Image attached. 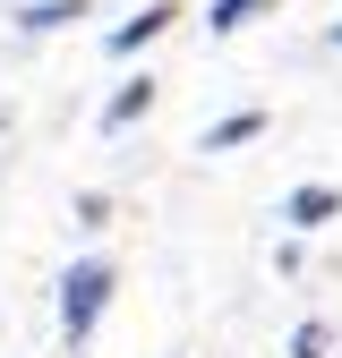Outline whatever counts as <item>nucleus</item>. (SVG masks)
Listing matches in <instances>:
<instances>
[{
	"label": "nucleus",
	"mask_w": 342,
	"mask_h": 358,
	"mask_svg": "<svg viewBox=\"0 0 342 358\" xmlns=\"http://www.w3.org/2000/svg\"><path fill=\"white\" fill-rule=\"evenodd\" d=\"M111 282H120V273H111L103 256H77L69 273H60V333H69V341H86V333L103 324V307H111Z\"/></svg>",
	"instance_id": "1"
},
{
	"label": "nucleus",
	"mask_w": 342,
	"mask_h": 358,
	"mask_svg": "<svg viewBox=\"0 0 342 358\" xmlns=\"http://www.w3.org/2000/svg\"><path fill=\"white\" fill-rule=\"evenodd\" d=\"M342 213V188H291L282 196V222L291 231H317V222H334Z\"/></svg>",
	"instance_id": "2"
},
{
	"label": "nucleus",
	"mask_w": 342,
	"mask_h": 358,
	"mask_svg": "<svg viewBox=\"0 0 342 358\" xmlns=\"http://www.w3.org/2000/svg\"><path fill=\"white\" fill-rule=\"evenodd\" d=\"M171 17H180V9H171V0H154V9H137V17H128V26H111V52H137V43H154Z\"/></svg>",
	"instance_id": "3"
},
{
	"label": "nucleus",
	"mask_w": 342,
	"mask_h": 358,
	"mask_svg": "<svg viewBox=\"0 0 342 358\" xmlns=\"http://www.w3.org/2000/svg\"><path fill=\"white\" fill-rule=\"evenodd\" d=\"M154 94H163L154 77H137V85H120V94L103 103V128H128V120H146V111H154Z\"/></svg>",
	"instance_id": "4"
},
{
	"label": "nucleus",
	"mask_w": 342,
	"mask_h": 358,
	"mask_svg": "<svg viewBox=\"0 0 342 358\" xmlns=\"http://www.w3.org/2000/svg\"><path fill=\"white\" fill-rule=\"evenodd\" d=\"M248 137H266V111H231V120H214V128H205V154H231V145H248Z\"/></svg>",
	"instance_id": "5"
},
{
	"label": "nucleus",
	"mask_w": 342,
	"mask_h": 358,
	"mask_svg": "<svg viewBox=\"0 0 342 358\" xmlns=\"http://www.w3.org/2000/svg\"><path fill=\"white\" fill-rule=\"evenodd\" d=\"M266 9H274V0H214V9H205V26H214V34H240V26H256Z\"/></svg>",
	"instance_id": "6"
},
{
	"label": "nucleus",
	"mask_w": 342,
	"mask_h": 358,
	"mask_svg": "<svg viewBox=\"0 0 342 358\" xmlns=\"http://www.w3.org/2000/svg\"><path fill=\"white\" fill-rule=\"evenodd\" d=\"M69 17H86V0H34V9H18L26 34H52V26H69Z\"/></svg>",
	"instance_id": "7"
},
{
	"label": "nucleus",
	"mask_w": 342,
	"mask_h": 358,
	"mask_svg": "<svg viewBox=\"0 0 342 358\" xmlns=\"http://www.w3.org/2000/svg\"><path fill=\"white\" fill-rule=\"evenodd\" d=\"M325 341H334L325 324H299V333H291V358H325Z\"/></svg>",
	"instance_id": "8"
},
{
	"label": "nucleus",
	"mask_w": 342,
	"mask_h": 358,
	"mask_svg": "<svg viewBox=\"0 0 342 358\" xmlns=\"http://www.w3.org/2000/svg\"><path fill=\"white\" fill-rule=\"evenodd\" d=\"M334 43H342V26H334Z\"/></svg>",
	"instance_id": "9"
}]
</instances>
